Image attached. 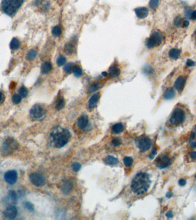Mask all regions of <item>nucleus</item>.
I'll list each match as a JSON object with an SVG mask.
<instances>
[{
	"label": "nucleus",
	"instance_id": "f257e3e1",
	"mask_svg": "<svg viewBox=\"0 0 196 220\" xmlns=\"http://www.w3.org/2000/svg\"><path fill=\"white\" fill-rule=\"evenodd\" d=\"M150 183L149 175L145 173H140L137 174L134 178L131 187L134 192L140 195L148 190Z\"/></svg>",
	"mask_w": 196,
	"mask_h": 220
},
{
	"label": "nucleus",
	"instance_id": "f03ea898",
	"mask_svg": "<svg viewBox=\"0 0 196 220\" xmlns=\"http://www.w3.org/2000/svg\"><path fill=\"white\" fill-rule=\"evenodd\" d=\"M71 134L68 130L61 127L54 128L51 134V139L54 146L56 148L64 146L69 140Z\"/></svg>",
	"mask_w": 196,
	"mask_h": 220
},
{
	"label": "nucleus",
	"instance_id": "7ed1b4c3",
	"mask_svg": "<svg viewBox=\"0 0 196 220\" xmlns=\"http://www.w3.org/2000/svg\"><path fill=\"white\" fill-rule=\"evenodd\" d=\"M24 0H3L2 9L7 15L12 16L23 4Z\"/></svg>",
	"mask_w": 196,
	"mask_h": 220
},
{
	"label": "nucleus",
	"instance_id": "20e7f679",
	"mask_svg": "<svg viewBox=\"0 0 196 220\" xmlns=\"http://www.w3.org/2000/svg\"><path fill=\"white\" fill-rule=\"evenodd\" d=\"M19 146L18 142L13 138H8L3 143L1 151L3 156H8L13 153Z\"/></svg>",
	"mask_w": 196,
	"mask_h": 220
},
{
	"label": "nucleus",
	"instance_id": "39448f33",
	"mask_svg": "<svg viewBox=\"0 0 196 220\" xmlns=\"http://www.w3.org/2000/svg\"><path fill=\"white\" fill-rule=\"evenodd\" d=\"M185 119V113L181 109H176L173 111L170 122L171 125L178 126L182 123Z\"/></svg>",
	"mask_w": 196,
	"mask_h": 220
},
{
	"label": "nucleus",
	"instance_id": "423d86ee",
	"mask_svg": "<svg viewBox=\"0 0 196 220\" xmlns=\"http://www.w3.org/2000/svg\"><path fill=\"white\" fill-rule=\"evenodd\" d=\"M162 35L159 32H154L146 41V45L148 48H153L160 44L162 41Z\"/></svg>",
	"mask_w": 196,
	"mask_h": 220
},
{
	"label": "nucleus",
	"instance_id": "0eeeda50",
	"mask_svg": "<svg viewBox=\"0 0 196 220\" xmlns=\"http://www.w3.org/2000/svg\"><path fill=\"white\" fill-rule=\"evenodd\" d=\"M137 146L142 152L148 151L151 145V140L147 137H140L137 140Z\"/></svg>",
	"mask_w": 196,
	"mask_h": 220
},
{
	"label": "nucleus",
	"instance_id": "6e6552de",
	"mask_svg": "<svg viewBox=\"0 0 196 220\" xmlns=\"http://www.w3.org/2000/svg\"><path fill=\"white\" fill-rule=\"evenodd\" d=\"M30 182L36 186H42L45 184V178L43 175L38 173L31 174L29 177Z\"/></svg>",
	"mask_w": 196,
	"mask_h": 220
},
{
	"label": "nucleus",
	"instance_id": "1a4fd4ad",
	"mask_svg": "<svg viewBox=\"0 0 196 220\" xmlns=\"http://www.w3.org/2000/svg\"><path fill=\"white\" fill-rule=\"evenodd\" d=\"M30 115L36 119L42 118L46 114V111L40 105L36 104L33 106L30 110Z\"/></svg>",
	"mask_w": 196,
	"mask_h": 220
},
{
	"label": "nucleus",
	"instance_id": "9d476101",
	"mask_svg": "<svg viewBox=\"0 0 196 220\" xmlns=\"http://www.w3.org/2000/svg\"><path fill=\"white\" fill-rule=\"evenodd\" d=\"M170 164L171 159L166 155L159 156L156 159V165L160 169H165L168 167Z\"/></svg>",
	"mask_w": 196,
	"mask_h": 220
},
{
	"label": "nucleus",
	"instance_id": "9b49d317",
	"mask_svg": "<svg viewBox=\"0 0 196 220\" xmlns=\"http://www.w3.org/2000/svg\"><path fill=\"white\" fill-rule=\"evenodd\" d=\"M4 179L7 183L10 185H13L17 182V173L15 170H9L5 173Z\"/></svg>",
	"mask_w": 196,
	"mask_h": 220
},
{
	"label": "nucleus",
	"instance_id": "f8f14e48",
	"mask_svg": "<svg viewBox=\"0 0 196 220\" xmlns=\"http://www.w3.org/2000/svg\"><path fill=\"white\" fill-rule=\"evenodd\" d=\"M4 214L6 218L8 219H14L17 214V208L13 205H9L4 211Z\"/></svg>",
	"mask_w": 196,
	"mask_h": 220
},
{
	"label": "nucleus",
	"instance_id": "ddd939ff",
	"mask_svg": "<svg viewBox=\"0 0 196 220\" xmlns=\"http://www.w3.org/2000/svg\"><path fill=\"white\" fill-rule=\"evenodd\" d=\"M186 81H187L186 78L183 76L179 77L176 80L174 84V87L178 91L181 92L183 91L186 84Z\"/></svg>",
	"mask_w": 196,
	"mask_h": 220
},
{
	"label": "nucleus",
	"instance_id": "4468645a",
	"mask_svg": "<svg viewBox=\"0 0 196 220\" xmlns=\"http://www.w3.org/2000/svg\"><path fill=\"white\" fill-rule=\"evenodd\" d=\"M135 12L136 15L139 18H146L149 14V10L146 8L145 7H140L135 9Z\"/></svg>",
	"mask_w": 196,
	"mask_h": 220
},
{
	"label": "nucleus",
	"instance_id": "2eb2a0df",
	"mask_svg": "<svg viewBox=\"0 0 196 220\" xmlns=\"http://www.w3.org/2000/svg\"><path fill=\"white\" fill-rule=\"evenodd\" d=\"M5 202H7V203L9 204V205H13L14 204L16 203L17 195L16 192L14 191L9 192L8 196L5 198Z\"/></svg>",
	"mask_w": 196,
	"mask_h": 220
},
{
	"label": "nucleus",
	"instance_id": "dca6fc26",
	"mask_svg": "<svg viewBox=\"0 0 196 220\" xmlns=\"http://www.w3.org/2000/svg\"><path fill=\"white\" fill-rule=\"evenodd\" d=\"M88 124V118L86 115L81 116L77 120V126L79 128L84 129Z\"/></svg>",
	"mask_w": 196,
	"mask_h": 220
},
{
	"label": "nucleus",
	"instance_id": "f3484780",
	"mask_svg": "<svg viewBox=\"0 0 196 220\" xmlns=\"http://www.w3.org/2000/svg\"><path fill=\"white\" fill-rule=\"evenodd\" d=\"M99 99V94H94L93 96L88 101V107L90 109H93L96 106L98 101Z\"/></svg>",
	"mask_w": 196,
	"mask_h": 220
},
{
	"label": "nucleus",
	"instance_id": "a211bd4d",
	"mask_svg": "<svg viewBox=\"0 0 196 220\" xmlns=\"http://www.w3.org/2000/svg\"><path fill=\"white\" fill-rule=\"evenodd\" d=\"M176 95L175 91L173 88H169L163 94V98L165 100H170L174 98Z\"/></svg>",
	"mask_w": 196,
	"mask_h": 220
},
{
	"label": "nucleus",
	"instance_id": "6ab92c4d",
	"mask_svg": "<svg viewBox=\"0 0 196 220\" xmlns=\"http://www.w3.org/2000/svg\"><path fill=\"white\" fill-rule=\"evenodd\" d=\"M104 162L107 165L112 166L118 164V159L112 156H109L104 158Z\"/></svg>",
	"mask_w": 196,
	"mask_h": 220
},
{
	"label": "nucleus",
	"instance_id": "aec40b11",
	"mask_svg": "<svg viewBox=\"0 0 196 220\" xmlns=\"http://www.w3.org/2000/svg\"><path fill=\"white\" fill-rule=\"evenodd\" d=\"M52 69V66L51 63L49 62H46L42 65L41 70V72L43 74H48L51 72Z\"/></svg>",
	"mask_w": 196,
	"mask_h": 220
},
{
	"label": "nucleus",
	"instance_id": "412c9836",
	"mask_svg": "<svg viewBox=\"0 0 196 220\" xmlns=\"http://www.w3.org/2000/svg\"><path fill=\"white\" fill-rule=\"evenodd\" d=\"M109 76L111 78L118 77L120 75V69L116 66H112L109 70Z\"/></svg>",
	"mask_w": 196,
	"mask_h": 220
},
{
	"label": "nucleus",
	"instance_id": "4be33fe9",
	"mask_svg": "<svg viewBox=\"0 0 196 220\" xmlns=\"http://www.w3.org/2000/svg\"><path fill=\"white\" fill-rule=\"evenodd\" d=\"M111 130L114 134H119L124 130V126L121 123H116L112 126Z\"/></svg>",
	"mask_w": 196,
	"mask_h": 220
},
{
	"label": "nucleus",
	"instance_id": "5701e85b",
	"mask_svg": "<svg viewBox=\"0 0 196 220\" xmlns=\"http://www.w3.org/2000/svg\"><path fill=\"white\" fill-rule=\"evenodd\" d=\"M181 54V51L178 49H173L169 52V56L173 60H177Z\"/></svg>",
	"mask_w": 196,
	"mask_h": 220
},
{
	"label": "nucleus",
	"instance_id": "b1692460",
	"mask_svg": "<svg viewBox=\"0 0 196 220\" xmlns=\"http://www.w3.org/2000/svg\"><path fill=\"white\" fill-rule=\"evenodd\" d=\"M20 46V43L19 40L16 38H13L10 43V48L11 49L15 51L19 49Z\"/></svg>",
	"mask_w": 196,
	"mask_h": 220
},
{
	"label": "nucleus",
	"instance_id": "393cba45",
	"mask_svg": "<svg viewBox=\"0 0 196 220\" xmlns=\"http://www.w3.org/2000/svg\"><path fill=\"white\" fill-rule=\"evenodd\" d=\"M72 189V183L70 181H67L65 183H64L63 187H62L63 192L65 194H68L70 192Z\"/></svg>",
	"mask_w": 196,
	"mask_h": 220
},
{
	"label": "nucleus",
	"instance_id": "a878e982",
	"mask_svg": "<svg viewBox=\"0 0 196 220\" xmlns=\"http://www.w3.org/2000/svg\"><path fill=\"white\" fill-rule=\"evenodd\" d=\"M64 52L68 55H71L74 52V46L70 43L65 44L64 46Z\"/></svg>",
	"mask_w": 196,
	"mask_h": 220
},
{
	"label": "nucleus",
	"instance_id": "bb28decb",
	"mask_svg": "<svg viewBox=\"0 0 196 220\" xmlns=\"http://www.w3.org/2000/svg\"><path fill=\"white\" fill-rule=\"evenodd\" d=\"M65 106V101L63 98H60L57 99L56 101V110H61Z\"/></svg>",
	"mask_w": 196,
	"mask_h": 220
},
{
	"label": "nucleus",
	"instance_id": "cd10ccee",
	"mask_svg": "<svg viewBox=\"0 0 196 220\" xmlns=\"http://www.w3.org/2000/svg\"><path fill=\"white\" fill-rule=\"evenodd\" d=\"M52 33L55 37H59L62 33V30L60 26L56 25L52 28Z\"/></svg>",
	"mask_w": 196,
	"mask_h": 220
},
{
	"label": "nucleus",
	"instance_id": "c85d7f7f",
	"mask_svg": "<svg viewBox=\"0 0 196 220\" xmlns=\"http://www.w3.org/2000/svg\"><path fill=\"white\" fill-rule=\"evenodd\" d=\"M72 72L75 76L77 77H80L83 74V71H82V68L79 66H77V65H76L73 68Z\"/></svg>",
	"mask_w": 196,
	"mask_h": 220
},
{
	"label": "nucleus",
	"instance_id": "c756f323",
	"mask_svg": "<svg viewBox=\"0 0 196 220\" xmlns=\"http://www.w3.org/2000/svg\"><path fill=\"white\" fill-rule=\"evenodd\" d=\"M99 88V85L97 83H93L90 84L88 88V91L90 93H93L96 91Z\"/></svg>",
	"mask_w": 196,
	"mask_h": 220
},
{
	"label": "nucleus",
	"instance_id": "7c9ffc66",
	"mask_svg": "<svg viewBox=\"0 0 196 220\" xmlns=\"http://www.w3.org/2000/svg\"><path fill=\"white\" fill-rule=\"evenodd\" d=\"M19 93L22 98H25L27 96L28 94V89L24 85L21 86L19 90Z\"/></svg>",
	"mask_w": 196,
	"mask_h": 220
},
{
	"label": "nucleus",
	"instance_id": "2f4dec72",
	"mask_svg": "<svg viewBox=\"0 0 196 220\" xmlns=\"http://www.w3.org/2000/svg\"><path fill=\"white\" fill-rule=\"evenodd\" d=\"M123 163L127 167H130L133 164V159L132 158L129 156L124 157L123 159Z\"/></svg>",
	"mask_w": 196,
	"mask_h": 220
},
{
	"label": "nucleus",
	"instance_id": "473e14b6",
	"mask_svg": "<svg viewBox=\"0 0 196 220\" xmlns=\"http://www.w3.org/2000/svg\"><path fill=\"white\" fill-rule=\"evenodd\" d=\"M65 62H66V58L63 55H60V56H59L56 61L57 65L59 67L65 64Z\"/></svg>",
	"mask_w": 196,
	"mask_h": 220
},
{
	"label": "nucleus",
	"instance_id": "72a5a7b5",
	"mask_svg": "<svg viewBox=\"0 0 196 220\" xmlns=\"http://www.w3.org/2000/svg\"><path fill=\"white\" fill-rule=\"evenodd\" d=\"M22 100V97L20 95L18 94H14L12 97V101L13 103L15 104H18Z\"/></svg>",
	"mask_w": 196,
	"mask_h": 220
},
{
	"label": "nucleus",
	"instance_id": "f704fd0d",
	"mask_svg": "<svg viewBox=\"0 0 196 220\" xmlns=\"http://www.w3.org/2000/svg\"><path fill=\"white\" fill-rule=\"evenodd\" d=\"M36 55H37V52L35 50H31L28 52L27 58L29 60H32L36 57Z\"/></svg>",
	"mask_w": 196,
	"mask_h": 220
},
{
	"label": "nucleus",
	"instance_id": "c9c22d12",
	"mask_svg": "<svg viewBox=\"0 0 196 220\" xmlns=\"http://www.w3.org/2000/svg\"><path fill=\"white\" fill-rule=\"evenodd\" d=\"M159 0H150L149 2L150 7L152 9H155L158 7Z\"/></svg>",
	"mask_w": 196,
	"mask_h": 220
},
{
	"label": "nucleus",
	"instance_id": "e433bc0d",
	"mask_svg": "<svg viewBox=\"0 0 196 220\" xmlns=\"http://www.w3.org/2000/svg\"><path fill=\"white\" fill-rule=\"evenodd\" d=\"M73 65L72 63H68V64H67L64 67V71H65L66 73H68V74H69V73H71V72L73 70Z\"/></svg>",
	"mask_w": 196,
	"mask_h": 220
},
{
	"label": "nucleus",
	"instance_id": "4c0bfd02",
	"mask_svg": "<svg viewBox=\"0 0 196 220\" xmlns=\"http://www.w3.org/2000/svg\"><path fill=\"white\" fill-rule=\"evenodd\" d=\"M24 207L28 211H34V206H33V205L30 202H24Z\"/></svg>",
	"mask_w": 196,
	"mask_h": 220
},
{
	"label": "nucleus",
	"instance_id": "58836bf2",
	"mask_svg": "<svg viewBox=\"0 0 196 220\" xmlns=\"http://www.w3.org/2000/svg\"><path fill=\"white\" fill-rule=\"evenodd\" d=\"M183 21H184L183 19L181 18V17L178 16V17H177L176 18H175V20H174V24L177 27H180V26H181L182 25Z\"/></svg>",
	"mask_w": 196,
	"mask_h": 220
},
{
	"label": "nucleus",
	"instance_id": "ea45409f",
	"mask_svg": "<svg viewBox=\"0 0 196 220\" xmlns=\"http://www.w3.org/2000/svg\"><path fill=\"white\" fill-rule=\"evenodd\" d=\"M112 143L114 146H118L121 144V140L119 138H115L112 139Z\"/></svg>",
	"mask_w": 196,
	"mask_h": 220
},
{
	"label": "nucleus",
	"instance_id": "a19ab883",
	"mask_svg": "<svg viewBox=\"0 0 196 220\" xmlns=\"http://www.w3.org/2000/svg\"><path fill=\"white\" fill-rule=\"evenodd\" d=\"M157 148L154 147L152 149V151H151V154H150L149 158L150 159H153L154 158V156L157 155Z\"/></svg>",
	"mask_w": 196,
	"mask_h": 220
},
{
	"label": "nucleus",
	"instance_id": "79ce46f5",
	"mask_svg": "<svg viewBox=\"0 0 196 220\" xmlns=\"http://www.w3.org/2000/svg\"><path fill=\"white\" fill-rule=\"evenodd\" d=\"M81 168V165L79 163H75L73 164L72 169L75 172H78Z\"/></svg>",
	"mask_w": 196,
	"mask_h": 220
},
{
	"label": "nucleus",
	"instance_id": "37998d69",
	"mask_svg": "<svg viewBox=\"0 0 196 220\" xmlns=\"http://www.w3.org/2000/svg\"><path fill=\"white\" fill-rule=\"evenodd\" d=\"M178 184L181 186H184L187 184V181H186L185 179L181 178L178 181Z\"/></svg>",
	"mask_w": 196,
	"mask_h": 220
},
{
	"label": "nucleus",
	"instance_id": "c03bdc74",
	"mask_svg": "<svg viewBox=\"0 0 196 220\" xmlns=\"http://www.w3.org/2000/svg\"><path fill=\"white\" fill-rule=\"evenodd\" d=\"M195 62L193 61H192V60L190 59H188L187 60V65L189 67H192V66H193L195 65Z\"/></svg>",
	"mask_w": 196,
	"mask_h": 220
},
{
	"label": "nucleus",
	"instance_id": "a18cd8bd",
	"mask_svg": "<svg viewBox=\"0 0 196 220\" xmlns=\"http://www.w3.org/2000/svg\"><path fill=\"white\" fill-rule=\"evenodd\" d=\"M190 17L193 20H196V10H195L192 13H191Z\"/></svg>",
	"mask_w": 196,
	"mask_h": 220
},
{
	"label": "nucleus",
	"instance_id": "49530a36",
	"mask_svg": "<svg viewBox=\"0 0 196 220\" xmlns=\"http://www.w3.org/2000/svg\"><path fill=\"white\" fill-rule=\"evenodd\" d=\"M166 216L168 218H173V214L172 211H168L167 213L166 214Z\"/></svg>",
	"mask_w": 196,
	"mask_h": 220
},
{
	"label": "nucleus",
	"instance_id": "de8ad7c7",
	"mask_svg": "<svg viewBox=\"0 0 196 220\" xmlns=\"http://www.w3.org/2000/svg\"><path fill=\"white\" fill-rule=\"evenodd\" d=\"M190 157L193 159H196V151H193L190 154Z\"/></svg>",
	"mask_w": 196,
	"mask_h": 220
},
{
	"label": "nucleus",
	"instance_id": "09e8293b",
	"mask_svg": "<svg viewBox=\"0 0 196 220\" xmlns=\"http://www.w3.org/2000/svg\"><path fill=\"white\" fill-rule=\"evenodd\" d=\"M189 21L187 20H184L183 22H182V27H187L188 25H189Z\"/></svg>",
	"mask_w": 196,
	"mask_h": 220
},
{
	"label": "nucleus",
	"instance_id": "8fccbe9b",
	"mask_svg": "<svg viewBox=\"0 0 196 220\" xmlns=\"http://www.w3.org/2000/svg\"><path fill=\"white\" fill-rule=\"evenodd\" d=\"M195 137H196V135H195V132H192V134H191V135L190 137V142H191L192 140H193Z\"/></svg>",
	"mask_w": 196,
	"mask_h": 220
},
{
	"label": "nucleus",
	"instance_id": "3c124183",
	"mask_svg": "<svg viewBox=\"0 0 196 220\" xmlns=\"http://www.w3.org/2000/svg\"><path fill=\"white\" fill-rule=\"evenodd\" d=\"M190 142V146L192 147L193 148H196V142H193V141H191Z\"/></svg>",
	"mask_w": 196,
	"mask_h": 220
},
{
	"label": "nucleus",
	"instance_id": "603ef678",
	"mask_svg": "<svg viewBox=\"0 0 196 220\" xmlns=\"http://www.w3.org/2000/svg\"><path fill=\"white\" fill-rule=\"evenodd\" d=\"M166 196L167 198H171L173 196V193L170 192H167V194H166Z\"/></svg>",
	"mask_w": 196,
	"mask_h": 220
},
{
	"label": "nucleus",
	"instance_id": "864d4df0",
	"mask_svg": "<svg viewBox=\"0 0 196 220\" xmlns=\"http://www.w3.org/2000/svg\"><path fill=\"white\" fill-rule=\"evenodd\" d=\"M3 98H4V95L2 92L0 91V103L3 100Z\"/></svg>",
	"mask_w": 196,
	"mask_h": 220
},
{
	"label": "nucleus",
	"instance_id": "5fc2aeb1",
	"mask_svg": "<svg viewBox=\"0 0 196 220\" xmlns=\"http://www.w3.org/2000/svg\"><path fill=\"white\" fill-rule=\"evenodd\" d=\"M102 75H103V76H107V75H108V74H107V72H103V73H102Z\"/></svg>",
	"mask_w": 196,
	"mask_h": 220
},
{
	"label": "nucleus",
	"instance_id": "6e6d98bb",
	"mask_svg": "<svg viewBox=\"0 0 196 220\" xmlns=\"http://www.w3.org/2000/svg\"><path fill=\"white\" fill-rule=\"evenodd\" d=\"M195 135H196V129H195Z\"/></svg>",
	"mask_w": 196,
	"mask_h": 220
},
{
	"label": "nucleus",
	"instance_id": "4d7b16f0",
	"mask_svg": "<svg viewBox=\"0 0 196 220\" xmlns=\"http://www.w3.org/2000/svg\"></svg>",
	"mask_w": 196,
	"mask_h": 220
},
{
	"label": "nucleus",
	"instance_id": "13d9d810",
	"mask_svg": "<svg viewBox=\"0 0 196 220\" xmlns=\"http://www.w3.org/2000/svg\"></svg>",
	"mask_w": 196,
	"mask_h": 220
}]
</instances>
